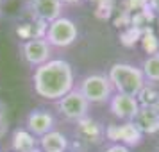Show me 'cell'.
<instances>
[{
  "mask_svg": "<svg viewBox=\"0 0 159 152\" xmlns=\"http://www.w3.org/2000/svg\"><path fill=\"white\" fill-rule=\"evenodd\" d=\"M32 88L34 93L43 100H61L75 88V75L72 65L66 59H50L45 65L34 68Z\"/></svg>",
  "mask_w": 159,
  "mask_h": 152,
  "instance_id": "obj_1",
  "label": "cell"
},
{
  "mask_svg": "<svg viewBox=\"0 0 159 152\" xmlns=\"http://www.w3.org/2000/svg\"><path fill=\"white\" fill-rule=\"evenodd\" d=\"M107 79L113 84L115 93H123L130 97H138L145 88L147 81L143 77L141 68L132 63H115L107 72Z\"/></svg>",
  "mask_w": 159,
  "mask_h": 152,
  "instance_id": "obj_2",
  "label": "cell"
},
{
  "mask_svg": "<svg viewBox=\"0 0 159 152\" xmlns=\"http://www.w3.org/2000/svg\"><path fill=\"white\" fill-rule=\"evenodd\" d=\"M77 90L89 102V106L91 104H106L115 93L111 81L104 73H88V75H84L79 81Z\"/></svg>",
  "mask_w": 159,
  "mask_h": 152,
  "instance_id": "obj_3",
  "label": "cell"
},
{
  "mask_svg": "<svg viewBox=\"0 0 159 152\" xmlns=\"http://www.w3.org/2000/svg\"><path fill=\"white\" fill-rule=\"evenodd\" d=\"M43 38L52 48H66V47H70L77 41L79 29H77V23L72 18L61 16L45 27Z\"/></svg>",
  "mask_w": 159,
  "mask_h": 152,
  "instance_id": "obj_4",
  "label": "cell"
},
{
  "mask_svg": "<svg viewBox=\"0 0 159 152\" xmlns=\"http://www.w3.org/2000/svg\"><path fill=\"white\" fill-rule=\"evenodd\" d=\"M56 104H57L59 113L70 122H79L82 118H86L89 113V102L82 97V93L77 88H73L70 93H66Z\"/></svg>",
  "mask_w": 159,
  "mask_h": 152,
  "instance_id": "obj_5",
  "label": "cell"
},
{
  "mask_svg": "<svg viewBox=\"0 0 159 152\" xmlns=\"http://www.w3.org/2000/svg\"><path fill=\"white\" fill-rule=\"evenodd\" d=\"M20 52H22L23 61L27 63L32 68H38V66L45 65L47 61L52 59V47L47 41L45 38H29L20 43Z\"/></svg>",
  "mask_w": 159,
  "mask_h": 152,
  "instance_id": "obj_6",
  "label": "cell"
},
{
  "mask_svg": "<svg viewBox=\"0 0 159 152\" xmlns=\"http://www.w3.org/2000/svg\"><path fill=\"white\" fill-rule=\"evenodd\" d=\"M109 111L113 113L115 118L122 120V122H132L136 118L138 111H139V102L136 97L123 93H113L109 99Z\"/></svg>",
  "mask_w": 159,
  "mask_h": 152,
  "instance_id": "obj_7",
  "label": "cell"
},
{
  "mask_svg": "<svg viewBox=\"0 0 159 152\" xmlns=\"http://www.w3.org/2000/svg\"><path fill=\"white\" fill-rule=\"evenodd\" d=\"M27 7H29V13L36 20L43 22L45 25H48L50 22L63 16L65 4L61 0H29Z\"/></svg>",
  "mask_w": 159,
  "mask_h": 152,
  "instance_id": "obj_8",
  "label": "cell"
},
{
  "mask_svg": "<svg viewBox=\"0 0 159 152\" xmlns=\"http://www.w3.org/2000/svg\"><path fill=\"white\" fill-rule=\"evenodd\" d=\"M106 138L111 140L113 143H122L125 147H136L141 143L143 134L136 129L132 122H123L122 125H107L106 127Z\"/></svg>",
  "mask_w": 159,
  "mask_h": 152,
  "instance_id": "obj_9",
  "label": "cell"
},
{
  "mask_svg": "<svg viewBox=\"0 0 159 152\" xmlns=\"http://www.w3.org/2000/svg\"><path fill=\"white\" fill-rule=\"evenodd\" d=\"M75 134L80 141H86L89 145H100L106 140V127L98 120H95L88 115L79 122H75Z\"/></svg>",
  "mask_w": 159,
  "mask_h": 152,
  "instance_id": "obj_10",
  "label": "cell"
},
{
  "mask_svg": "<svg viewBox=\"0 0 159 152\" xmlns=\"http://www.w3.org/2000/svg\"><path fill=\"white\" fill-rule=\"evenodd\" d=\"M54 127H56V120L47 109H32L25 118V129L36 138L45 136L47 132L54 131Z\"/></svg>",
  "mask_w": 159,
  "mask_h": 152,
  "instance_id": "obj_11",
  "label": "cell"
},
{
  "mask_svg": "<svg viewBox=\"0 0 159 152\" xmlns=\"http://www.w3.org/2000/svg\"><path fill=\"white\" fill-rule=\"evenodd\" d=\"M136 129L141 134H156L159 132V111L152 108H141L138 111L136 118L132 120Z\"/></svg>",
  "mask_w": 159,
  "mask_h": 152,
  "instance_id": "obj_12",
  "label": "cell"
},
{
  "mask_svg": "<svg viewBox=\"0 0 159 152\" xmlns=\"http://www.w3.org/2000/svg\"><path fill=\"white\" fill-rule=\"evenodd\" d=\"M41 152H66L68 150V138L61 131H50L38 140Z\"/></svg>",
  "mask_w": 159,
  "mask_h": 152,
  "instance_id": "obj_13",
  "label": "cell"
},
{
  "mask_svg": "<svg viewBox=\"0 0 159 152\" xmlns=\"http://www.w3.org/2000/svg\"><path fill=\"white\" fill-rule=\"evenodd\" d=\"M11 147L15 152H39V143L34 134L27 129H16L11 138Z\"/></svg>",
  "mask_w": 159,
  "mask_h": 152,
  "instance_id": "obj_14",
  "label": "cell"
},
{
  "mask_svg": "<svg viewBox=\"0 0 159 152\" xmlns=\"http://www.w3.org/2000/svg\"><path fill=\"white\" fill-rule=\"evenodd\" d=\"M141 72H143L147 84L159 86V54H152L148 58H145L143 65H141Z\"/></svg>",
  "mask_w": 159,
  "mask_h": 152,
  "instance_id": "obj_15",
  "label": "cell"
},
{
  "mask_svg": "<svg viewBox=\"0 0 159 152\" xmlns=\"http://www.w3.org/2000/svg\"><path fill=\"white\" fill-rule=\"evenodd\" d=\"M136 99L141 108H152L159 111V88L156 84H145Z\"/></svg>",
  "mask_w": 159,
  "mask_h": 152,
  "instance_id": "obj_16",
  "label": "cell"
},
{
  "mask_svg": "<svg viewBox=\"0 0 159 152\" xmlns=\"http://www.w3.org/2000/svg\"><path fill=\"white\" fill-rule=\"evenodd\" d=\"M102 152H132V150L122 143H113V145H109V147H106Z\"/></svg>",
  "mask_w": 159,
  "mask_h": 152,
  "instance_id": "obj_17",
  "label": "cell"
},
{
  "mask_svg": "<svg viewBox=\"0 0 159 152\" xmlns=\"http://www.w3.org/2000/svg\"><path fill=\"white\" fill-rule=\"evenodd\" d=\"M148 6L156 15H159V0H148Z\"/></svg>",
  "mask_w": 159,
  "mask_h": 152,
  "instance_id": "obj_18",
  "label": "cell"
},
{
  "mask_svg": "<svg viewBox=\"0 0 159 152\" xmlns=\"http://www.w3.org/2000/svg\"><path fill=\"white\" fill-rule=\"evenodd\" d=\"M63 4H75V2H80V0H61Z\"/></svg>",
  "mask_w": 159,
  "mask_h": 152,
  "instance_id": "obj_19",
  "label": "cell"
},
{
  "mask_svg": "<svg viewBox=\"0 0 159 152\" xmlns=\"http://www.w3.org/2000/svg\"><path fill=\"white\" fill-rule=\"evenodd\" d=\"M154 152H159V145H157V147H156V150H154Z\"/></svg>",
  "mask_w": 159,
  "mask_h": 152,
  "instance_id": "obj_20",
  "label": "cell"
},
{
  "mask_svg": "<svg viewBox=\"0 0 159 152\" xmlns=\"http://www.w3.org/2000/svg\"><path fill=\"white\" fill-rule=\"evenodd\" d=\"M4 2H9V0H0V4H4Z\"/></svg>",
  "mask_w": 159,
  "mask_h": 152,
  "instance_id": "obj_21",
  "label": "cell"
}]
</instances>
